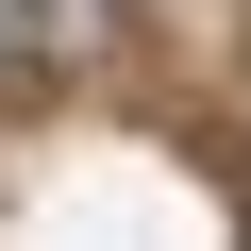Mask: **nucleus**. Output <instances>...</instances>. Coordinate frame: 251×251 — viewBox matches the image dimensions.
I'll use <instances>...</instances> for the list:
<instances>
[{
	"label": "nucleus",
	"instance_id": "nucleus-1",
	"mask_svg": "<svg viewBox=\"0 0 251 251\" xmlns=\"http://www.w3.org/2000/svg\"><path fill=\"white\" fill-rule=\"evenodd\" d=\"M17 50H50V0H0V67H17Z\"/></svg>",
	"mask_w": 251,
	"mask_h": 251
}]
</instances>
